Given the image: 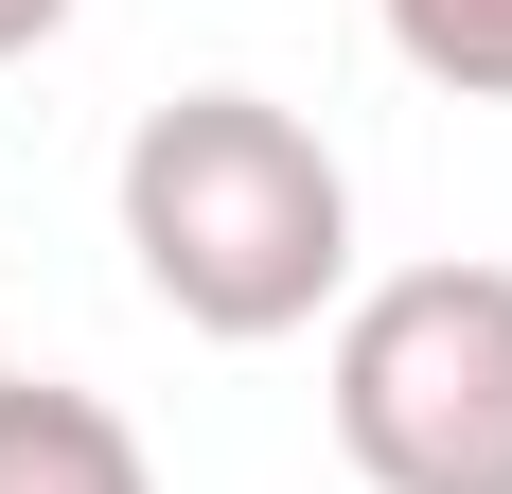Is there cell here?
Returning a JSON list of instances; mask_svg holds the SVG:
<instances>
[{"label": "cell", "mask_w": 512, "mask_h": 494, "mask_svg": "<svg viewBox=\"0 0 512 494\" xmlns=\"http://www.w3.org/2000/svg\"><path fill=\"white\" fill-rule=\"evenodd\" d=\"M124 247H142L159 318L248 353V336H301L318 300H354V177H336V142L301 106L177 89L124 142Z\"/></svg>", "instance_id": "cell-1"}, {"label": "cell", "mask_w": 512, "mask_h": 494, "mask_svg": "<svg viewBox=\"0 0 512 494\" xmlns=\"http://www.w3.org/2000/svg\"><path fill=\"white\" fill-rule=\"evenodd\" d=\"M336 459L371 494H512V265H389L336 300Z\"/></svg>", "instance_id": "cell-2"}, {"label": "cell", "mask_w": 512, "mask_h": 494, "mask_svg": "<svg viewBox=\"0 0 512 494\" xmlns=\"http://www.w3.org/2000/svg\"><path fill=\"white\" fill-rule=\"evenodd\" d=\"M0 494H159V459H142V424L106 389L0 371Z\"/></svg>", "instance_id": "cell-3"}, {"label": "cell", "mask_w": 512, "mask_h": 494, "mask_svg": "<svg viewBox=\"0 0 512 494\" xmlns=\"http://www.w3.org/2000/svg\"><path fill=\"white\" fill-rule=\"evenodd\" d=\"M371 18H389V53H407L424 89L512 106V0H371Z\"/></svg>", "instance_id": "cell-4"}, {"label": "cell", "mask_w": 512, "mask_h": 494, "mask_svg": "<svg viewBox=\"0 0 512 494\" xmlns=\"http://www.w3.org/2000/svg\"><path fill=\"white\" fill-rule=\"evenodd\" d=\"M71 36V0H0V71H18V53H53Z\"/></svg>", "instance_id": "cell-5"}]
</instances>
